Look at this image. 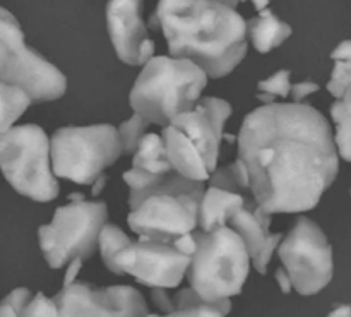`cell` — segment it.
Here are the masks:
<instances>
[{
    "instance_id": "obj_1",
    "label": "cell",
    "mask_w": 351,
    "mask_h": 317,
    "mask_svg": "<svg viewBox=\"0 0 351 317\" xmlns=\"http://www.w3.org/2000/svg\"><path fill=\"white\" fill-rule=\"evenodd\" d=\"M250 191L267 213L311 211L336 180L339 151L328 119L302 102L254 108L239 132Z\"/></svg>"
},
{
    "instance_id": "obj_2",
    "label": "cell",
    "mask_w": 351,
    "mask_h": 317,
    "mask_svg": "<svg viewBox=\"0 0 351 317\" xmlns=\"http://www.w3.org/2000/svg\"><path fill=\"white\" fill-rule=\"evenodd\" d=\"M147 26L163 33L168 54L191 58L211 79L228 75L249 48L247 21L216 0H160Z\"/></svg>"
},
{
    "instance_id": "obj_3",
    "label": "cell",
    "mask_w": 351,
    "mask_h": 317,
    "mask_svg": "<svg viewBox=\"0 0 351 317\" xmlns=\"http://www.w3.org/2000/svg\"><path fill=\"white\" fill-rule=\"evenodd\" d=\"M204 182L192 180L180 172L158 174L147 187L130 191L129 228L137 235L175 240L199 228V208Z\"/></svg>"
},
{
    "instance_id": "obj_4",
    "label": "cell",
    "mask_w": 351,
    "mask_h": 317,
    "mask_svg": "<svg viewBox=\"0 0 351 317\" xmlns=\"http://www.w3.org/2000/svg\"><path fill=\"white\" fill-rule=\"evenodd\" d=\"M208 79V72L191 58L154 55L134 81L129 105L149 124L165 127L177 115L195 108Z\"/></svg>"
},
{
    "instance_id": "obj_5",
    "label": "cell",
    "mask_w": 351,
    "mask_h": 317,
    "mask_svg": "<svg viewBox=\"0 0 351 317\" xmlns=\"http://www.w3.org/2000/svg\"><path fill=\"white\" fill-rule=\"evenodd\" d=\"M232 112L226 99L202 96L195 108L180 113L163 127L161 136L175 170L192 180H209L218 168L219 148L226 137L225 124Z\"/></svg>"
},
{
    "instance_id": "obj_6",
    "label": "cell",
    "mask_w": 351,
    "mask_h": 317,
    "mask_svg": "<svg viewBox=\"0 0 351 317\" xmlns=\"http://www.w3.org/2000/svg\"><path fill=\"white\" fill-rule=\"evenodd\" d=\"M194 237L197 247L187 271L189 285L213 302L239 295L252 264L240 233L226 225L215 232L195 228Z\"/></svg>"
},
{
    "instance_id": "obj_7",
    "label": "cell",
    "mask_w": 351,
    "mask_h": 317,
    "mask_svg": "<svg viewBox=\"0 0 351 317\" xmlns=\"http://www.w3.org/2000/svg\"><path fill=\"white\" fill-rule=\"evenodd\" d=\"M0 167L10 187L36 202L58 198L51 161V137L36 124L14 126L0 132Z\"/></svg>"
},
{
    "instance_id": "obj_8",
    "label": "cell",
    "mask_w": 351,
    "mask_h": 317,
    "mask_svg": "<svg viewBox=\"0 0 351 317\" xmlns=\"http://www.w3.org/2000/svg\"><path fill=\"white\" fill-rule=\"evenodd\" d=\"M122 154L119 129L110 124L62 127L51 136L55 175L79 185H93Z\"/></svg>"
},
{
    "instance_id": "obj_9",
    "label": "cell",
    "mask_w": 351,
    "mask_h": 317,
    "mask_svg": "<svg viewBox=\"0 0 351 317\" xmlns=\"http://www.w3.org/2000/svg\"><path fill=\"white\" fill-rule=\"evenodd\" d=\"M0 81L21 86L33 103L53 102L67 91L64 72L26 45L19 23L0 9Z\"/></svg>"
},
{
    "instance_id": "obj_10",
    "label": "cell",
    "mask_w": 351,
    "mask_h": 317,
    "mask_svg": "<svg viewBox=\"0 0 351 317\" xmlns=\"http://www.w3.org/2000/svg\"><path fill=\"white\" fill-rule=\"evenodd\" d=\"M278 256L297 294L315 295L331 283L335 274L332 247L314 220L297 218L293 228L281 240Z\"/></svg>"
},
{
    "instance_id": "obj_11",
    "label": "cell",
    "mask_w": 351,
    "mask_h": 317,
    "mask_svg": "<svg viewBox=\"0 0 351 317\" xmlns=\"http://www.w3.org/2000/svg\"><path fill=\"white\" fill-rule=\"evenodd\" d=\"M191 261L192 256L185 254L175 240L137 235V240L115 256L113 274H130L137 283L149 288H177L187 278Z\"/></svg>"
},
{
    "instance_id": "obj_12",
    "label": "cell",
    "mask_w": 351,
    "mask_h": 317,
    "mask_svg": "<svg viewBox=\"0 0 351 317\" xmlns=\"http://www.w3.org/2000/svg\"><path fill=\"white\" fill-rule=\"evenodd\" d=\"M108 223V208L103 201H86L81 194H72L71 202L53 213L51 228L58 256L64 266L74 257L89 259L98 249L99 233Z\"/></svg>"
},
{
    "instance_id": "obj_13",
    "label": "cell",
    "mask_w": 351,
    "mask_h": 317,
    "mask_svg": "<svg viewBox=\"0 0 351 317\" xmlns=\"http://www.w3.org/2000/svg\"><path fill=\"white\" fill-rule=\"evenodd\" d=\"M55 302L60 316H147L143 294L129 285L99 288L84 281L64 287Z\"/></svg>"
},
{
    "instance_id": "obj_14",
    "label": "cell",
    "mask_w": 351,
    "mask_h": 317,
    "mask_svg": "<svg viewBox=\"0 0 351 317\" xmlns=\"http://www.w3.org/2000/svg\"><path fill=\"white\" fill-rule=\"evenodd\" d=\"M143 0H110L106 3V30L117 57L127 65H141L154 57V41L144 24Z\"/></svg>"
},
{
    "instance_id": "obj_15",
    "label": "cell",
    "mask_w": 351,
    "mask_h": 317,
    "mask_svg": "<svg viewBox=\"0 0 351 317\" xmlns=\"http://www.w3.org/2000/svg\"><path fill=\"white\" fill-rule=\"evenodd\" d=\"M230 226L240 233L252 257V266L257 273L266 274L271 257L280 247L283 233H271V213H267L254 194H247L245 206L230 222Z\"/></svg>"
},
{
    "instance_id": "obj_16",
    "label": "cell",
    "mask_w": 351,
    "mask_h": 317,
    "mask_svg": "<svg viewBox=\"0 0 351 317\" xmlns=\"http://www.w3.org/2000/svg\"><path fill=\"white\" fill-rule=\"evenodd\" d=\"M245 194L226 191V189L208 185L199 208V228L215 232L230 225L233 216L245 206Z\"/></svg>"
},
{
    "instance_id": "obj_17",
    "label": "cell",
    "mask_w": 351,
    "mask_h": 317,
    "mask_svg": "<svg viewBox=\"0 0 351 317\" xmlns=\"http://www.w3.org/2000/svg\"><path fill=\"white\" fill-rule=\"evenodd\" d=\"M249 40L259 54H269L271 50L283 45L291 36V26L281 21L273 10H259L256 17L247 23Z\"/></svg>"
},
{
    "instance_id": "obj_18",
    "label": "cell",
    "mask_w": 351,
    "mask_h": 317,
    "mask_svg": "<svg viewBox=\"0 0 351 317\" xmlns=\"http://www.w3.org/2000/svg\"><path fill=\"white\" fill-rule=\"evenodd\" d=\"M132 167L143 168L151 174H168L175 170L161 134L151 132L143 137L139 148L132 154Z\"/></svg>"
},
{
    "instance_id": "obj_19",
    "label": "cell",
    "mask_w": 351,
    "mask_h": 317,
    "mask_svg": "<svg viewBox=\"0 0 351 317\" xmlns=\"http://www.w3.org/2000/svg\"><path fill=\"white\" fill-rule=\"evenodd\" d=\"M175 311L171 316H226L232 311V298L208 301L189 285L173 295Z\"/></svg>"
},
{
    "instance_id": "obj_20",
    "label": "cell",
    "mask_w": 351,
    "mask_h": 317,
    "mask_svg": "<svg viewBox=\"0 0 351 317\" xmlns=\"http://www.w3.org/2000/svg\"><path fill=\"white\" fill-rule=\"evenodd\" d=\"M33 103L27 91L21 86L0 81V132H5Z\"/></svg>"
},
{
    "instance_id": "obj_21",
    "label": "cell",
    "mask_w": 351,
    "mask_h": 317,
    "mask_svg": "<svg viewBox=\"0 0 351 317\" xmlns=\"http://www.w3.org/2000/svg\"><path fill=\"white\" fill-rule=\"evenodd\" d=\"M331 117L335 120L336 146L343 160L351 161V84L343 95L331 105Z\"/></svg>"
},
{
    "instance_id": "obj_22",
    "label": "cell",
    "mask_w": 351,
    "mask_h": 317,
    "mask_svg": "<svg viewBox=\"0 0 351 317\" xmlns=\"http://www.w3.org/2000/svg\"><path fill=\"white\" fill-rule=\"evenodd\" d=\"M130 244H132V239L127 233H123L122 228L112 225V223H106L103 226L101 233H99L98 249L106 270L115 273V256Z\"/></svg>"
},
{
    "instance_id": "obj_23",
    "label": "cell",
    "mask_w": 351,
    "mask_h": 317,
    "mask_svg": "<svg viewBox=\"0 0 351 317\" xmlns=\"http://www.w3.org/2000/svg\"><path fill=\"white\" fill-rule=\"evenodd\" d=\"M147 126H149V122H147V120L137 112H134V115L130 117V119H127L125 122L120 124L119 134H120V139H122L123 154H125V156L136 153L141 141H143V137L146 136Z\"/></svg>"
},
{
    "instance_id": "obj_24",
    "label": "cell",
    "mask_w": 351,
    "mask_h": 317,
    "mask_svg": "<svg viewBox=\"0 0 351 317\" xmlns=\"http://www.w3.org/2000/svg\"><path fill=\"white\" fill-rule=\"evenodd\" d=\"M351 84V60H335L331 78L328 82V91L336 99L343 98L348 86Z\"/></svg>"
},
{
    "instance_id": "obj_25",
    "label": "cell",
    "mask_w": 351,
    "mask_h": 317,
    "mask_svg": "<svg viewBox=\"0 0 351 317\" xmlns=\"http://www.w3.org/2000/svg\"><path fill=\"white\" fill-rule=\"evenodd\" d=\"M31 298L33 297H31L29 288H16L2 301L0 316H23Z\"/></svg>"
},
{
    "instance_id": "obj_26",
    "label": "cell",
    "mask_w": 351,
    "mask_h": 317,
    "mask_svg": "<svg viewBox=\"0 0 351 317\" xmlns=\"http://www.w3.org/2000/svg\"><path fill=\"white\" fill-rule=\"evenodd\" d=\"M291 86H293L291 84V72L283 69V71H278L271 78L259 81L257 89L259 91L273 93V95L280 96V98H288V95H291Z\"/></svg>"
},
{
    "instance_id": "obj_27",
    "label": "cell",
    "mask_w": 351,
    "mask_h": 317,
    "mask_svg": "<svg viewBox=\"0 0 351 317\" xmlns=\"http://www.w3.org/2000/svg\"><path fill=\"white\" fill-rule=\"evenodd\" d=\"M208 185H215V187L226 189V191L240 192V194H245V196L252 194V192H245L242 187H240L239 180H237L235 170H233V163L216 168V170L211 174V177H209Z\"/></svg>"
},
{
    "instance_id": "obj_28",
    "label": "cell",
    "mask_w": 351,
    "mask_h": 317,
    "mask_svg": "<svg viewBox=\"0 0 351 317\" xmlns=\"http://www.w3.org/2000/svg\"><path fill=\"white\" fill-rule=\"evenodd\" d=\"M23 316H60L55 298H48L45 294H36L27 304Z\"/></svg>"
},
{
    "instance_id": "obj_29",
    "label": "cell",
    "mask_w": 351,
    "mask_h": 317,
    "mask_svg": "<svg viewBox=\"0 0 351 317\" xmlns=\"http://www.w3.org/2000/svg\"><path fill=\"white\" fill-rule=\"evenodd\" d=\"M168 288H151V298H153L154 305L160 309L161 312H165L167 316H171L175 311V304H173V297L168 295Z\"/></svg>"
},
{
    "instance_id": "obj_30",
    "label": "cell",
    "mask_w": 351,
    "mask_h": 317,
    "mask_svg": "<svg viewBox=\"0 0 351 317\" xmlns=\"http://www.w3.org/2000/svg\"><path fill=\"white\" fill-rule=\"evenodd\" d=\"M317 91H319V84H315V82L312 81L295 82V84L291 86V98H293V102H302V99H305L307 96L314 95V93Z\"/></svg>"
},
{
    "instance_id": "obj_31",
    "label": "cell",
    "mask_w": 351,
    "mask_h": 317,
    "mask_svg": "<svg viewBox=\"0 0 351 317\" xmlns=\"http://www.w3.org/2000/svg\"><path fill=\"white\" fill-rule=\"evenodd\" d=\"M82 264H84V259H82V257H74V259L67 264V270H65L64 274V287H69V285L74 283L79 271L82 270Z\"/></svg>"
},
{
    "instance_id": "obj_32",
    "label": "cell",
    "mask_w": 351,
    "mask_h": 317,
    "mask_svg": "<svg viewBox=\"0 0 351 317\" xmlns=\"http://www.w3.org/2000/svg\"><path fill=\"white\" fill-rule=\"evenodd\" d=\"M276 281H278V285H280V288L283 294H290L291 290H295L293 281H291V277L288 274V271L285 270V266L280 268V270L276 271Z\"/></svg>"
},
{
    "instance_id": "obj_33",
    "label": "cell",
    "mask_w": 351,
    "mask_h": 317,
    "mask_svg": "<svg viewBox=\"0 0 351 317\" xmlns=\"http://www.w3.org/2000/svg\"><path fill=\"white\" fill-rule=\"evenodd\" d=\"M332 60H351V40H345L332 50Z\"/></svg>"
},
{
    "instance_id": "obj_34",
    "label": "cell",
    "mask_w": 351,
    "mask_h": 317,
    "mask_svg": "<svg viewBox=\"0 0 351 317\" xmlns=\"http://www.w3.org/2000/svg\"><path fill=\"white\" fill-rule=\"evenodd\" d=\"M105 185H106V175L103 174V175H99L95 182H93V191H91L93 196L101 194V191L105 189Z\"/></svg>"
},
{
    "instance_id": "obj_35",
    "label": "cell",
    "mask_w": 351,
    "mask_h": 317,
    "mask_svg": "<svg viewBox=\"0 0 351 317\" xmlns=\"http://www.w3.org/2000/svg\"><path fill=\"white\" fill-rule=\"evenodd\" d=\"M276 98H278L276 95H273V93H267V91H259V95H257V99H261L264 105L274 103V102H276Z\"/></svg>"
},
{
    "instance_id": "obj_36",
    "label": "cell",
    "mask_w": 351,
    "mask_h": 317,
    "mask_svg": "<svg viewBox=\"0 0 351 317\" xmlns=\"http://www.w3.org/2000/svg\"><path fill=\"white\" fill-rule=\"evenodd\" d=\"M329 316H351V307L350 305H339L335 311H331Z\"/></svg>"
},
{
    "instance_id": "obj_37",
    "label": "cell",
    "mask_w": 351,
    "mask_h": 317,
    "mask_svg": "<svg viewBox=\"0 0 351 317\" xmlns=\"http://www.w3.org/2000/svg\"><path fill=\"white\" fill-rule=\"evenodd\" d=\"M243 2V0H242ZM250 2L254 3V7H256L257 10H263V9H266L267 5H269V0H250Z\"/></svg>"
},
{
    "instance_id": "obj_38",
    "label": "cell",
    "mask_w": 351,
    "mask_h": 317,
    "mask_svg": "<svg viewBox=\"0 0 351 317\" xmlns=\"http://www.w3.org/2000/svg\"><path fill=\"white\" fill-rule=\"evenodd\" d=\"M216 2H219V3H225V5H228V7H233V9H237V5H239V3L242 2V0H216Z\"/></svg>"
}]
</instances>
